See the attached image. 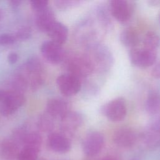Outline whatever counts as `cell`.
<instances>
[{"instance_id": "6da1fadb", "label": "cell", "mask_w": 160, "mask_h": 160, "mask_svg": "<svg viewBox=\"0 0 160 160\" xmlns=\"http://www.w3.org/2000/svg\"><path fill=\"white\" fill-rule=\"evenodd\" d=\"M89 58L94 72H105L113 64V56L110 49L103 44H93L85 53Z\"/></svg>"}, {"instance_id": "7a4b0ae2", "label": "cell", "mask_w": 160, "mask_h": 160, "mask_svg": "<svg viewBox=\"0 0 160 160\" xmlns=\"http://www.w3.org/2000/svg\"><path fill=\"white\" fill-rule=\"evenodd\" d=\"M68 73L79 79L86 78L94 72L92 66L86 54L71 55L66 62Z\"/></svg>"}, {"instance_id": "3957f363", "label": "cell", "mask_w": 160, "mask_h": 160, "mask_svg": "<svg viewBox=\"0 0 160 160\" xmlns=\"http://www.w3.org/2000/svg\"><path fill=\"white\" fill-rule=\"evenodd\" d=\"M102 114L112 122L122 121L127 114L126 102L122 98H116L104 104L101 109Z\"/></svg>"}, {"instance_id": "277c9868", "label": "cell", "mask_w": 160, "mask_h": 160, "mask_svg": "<svg viewBox=\"0 0 160 160\" xmlns=\"http://www.w3.org/2000/svg\"><path fill=\"white\" fill-rule=\"evenodd\" d=\"M131 63L139 68H147L152 66L157 58L156 51L144 48L131 49L129 54Z\"/></svg>"}, {"instance_id": "5b68a950", "label": "cell", "mask_w": 160, "mask_h": 160, "mask_svg": "<svg viewBox=\"0 0 160 160\" xmlns=\"http://www.w3.org/2000/svg\"><path fill=\"white\" fill-rule=\"evenodd\" d=\"M104 145V138L97 131H90L86 134L82 141V148L84 154L88 157L97 156Z\"/></svg>"}, {"instance_id": "8992f818", "label": "cell", "mask_w": 160, "mask_h": 160, "mask_svg": "<svg viewBox=\"0 0 160 160\" xmlns=\"http://www.w3.org/2000/svg\"><path fill=\"white\" fill-rule=\"evenodd\" d=\"M131 2L125 0H112L109 2V11L113 18L120 23H127L133 12Z\"/></svg>"}, {"instance_id": "52a82bcc", "label": "cell", "mask_w": 160, "mask_h": 160, "mask_svg": "<svg viewBox=\"0 0 160 160\" xmlns=\"http://www.w3.org/2000/svg\"><path fill=\"white\" fill-rule=\"evenodd\" d=\"M56 84L61 94L66 96H74L81 89V79L68 72L59 76Z\"/></svg>"}, {"instance_id": "ba28073f", "label": "cell", "mask_w": 160, "mask_h": 160, "mask_svg": "<svg viewBox=\"0 0 160 160\" xmlns=\"http://www.w3.org/2000/svg\"><path fill=\"white\" fill-rule=\"evenodd\" d=\"M41 51L43 56L52 64H59L64 59L65 54L61 45L51 40L42 43Z\"/></svg>"}, {"instance_id": "9c48e42d", "label": "cell", "mask_w": 160, "mask_h": 160, "mask_svg": "<svg viewBox=\"0 0 160 160\" xmlns=\"http://www.w3.org/2000/svg\"><path fill=\"white\" fill-rule=\"evenodd\" d=\"M24 101L25 98L20 92H6L0 107V111L4 116L11 115L18 110L24 104Z\"/></svg>"}, {"instance_id": "30bf717a", "label": "cell", "mask_w": 160, "mask_h": 160, "mask_svg": "<svg viewBox=\"0 0 160 160\" xmlns=\"http://www.w3.org/2000/svg\"><path fill=\"white\" fill-rule=\"evenodd\" d=\"M114 143L122 148H130L136 144L137 135L130 128L121 127L117 129L113 133Z\"/></svg>"}, {"instance_id": "8fae6325", "label": "cell", "mask_w": 160, "mask_h": 160, "mask_svg": "<svg viewBox=\"0 0 160 160\" xmlns=\"http://www.w3.org/2000/svg\"><path fill=\"white\" fill-rule=\"evenodd\" d=\"M61 119V128L69 134H74L83 124V116L78 112H68Z\"/></svg>"}, {"instance_id": "7c38bea8", "label": "cell", "mask_w": 160, "mask_h": 160, "mask_svg": "<svg viewBox=\"0 0 160 160\" xmlns=\"http://www.w3.org/2000/svg\"><path fill=\"white\" fill-rule=\"evenodd\" d=\"M48 144L52 150L59 153H66L71 148V141L68 137L57 132L51 133L49 136Z\"/></svg>"}, {"instance_id": "4fadbf2b", "label": "cell", "mask_w": 160, "mask_h": 160, "mask_svg": "<svg viewBox=\"0 0 160 160\" xmlns=\"http://www.w3.org/2000/svg\"><path fill=\"white\" fill-rule=\"evenodd\" d=\"M48 114L54 118L62 119L69 112L68 103L61 98H52L50 99L46 106Z\"/></svg>"}, {"instance_id": "5bb4252c", "label": "cell", "mask_w": 160, "mask_h": 160, "mask_svg": "<svg viewBox=\"0 0 160 160\" xmlns=\"http://www.w3.org/2000/svg\"><path fill=\"white\" fill-rule=\"evenodd\" d=\"M51 39V41L62 45L67 40L68 29L62 23L54 21L46 32Z\"/></svg>"}, {"instance_id": "9a60e30c", "label": "cell", "mask_w": 160, "mask_h": 160, "mask_svg": "<svg viewBox=\"0 0 160 160\" xmlns=\"http://www.w3.org/2000/svg\"><path fill=\"white\" fill-rule=\"evenodd\" d=\"M19 151L17 144L11 140H4L0 144V160H18Z\"/></svg>"}, {"instance_id": "2e32d148", "label": "cell", "mask_w": 160, "mask_h": 160, "mask_svg": "<svg viewBox=\"0 0 160 160\" xmlns=\"http://www.w3.org/2000/svg\"><path fill=\"white\" fill-rule=\"evenodd\" d=\"M54 21H56L54 14L48 7L42 11L37 12L36 23L41 31L46 32L49 26Z\"/></svg>"}, {"instance_id": "e0dca14e", "label": "cell", "mask_w": 160, "mask_h": 160, "mask_svg": "<svg viewBox=\"0 0 160 160\" xmlns=\"http://www.w3.org/2000/svg\"><path fill=\"white\" fill-rule=\"evenodd\" d=\"M120 41L124 46L133 49L137 48L140 42V37L138 31L133 28H127L120 34Z\"/></svg>"}, {"instance_id": "ac0fdd59", "label": "cell", "mask_w": 160, "mask_h": 160, "mask_svg": "<svg viewBox=\"0 0 160 160\" xmlns=\"http://www.w3.org/2000/svg\"><path fill=\"white\" fill-rule=\"evenodd\" d=\"M144 108L151 115L156 114L160 111V94L156 90L150 91L146 97Z\"/></svg>"}, {"instance_id": "d6986e66", "label": "cell", "mask_w": 160, "mask_h": 160, "mask_svg": "<svg viewBox=\"0 0 160 160\" xmlns=\"http://www.w3.org/2000/svg\"><path fill=\"white\" fill-rule=\"evenodd\" d=\"M22 142L24 144V147L31 148L39 151L42 142V138L38 133L33 132L25 134Z\"/></svg>"}, {"instance_id": "ffe728a7", "label": "cell", "mask_w": 160, "mask_h": 160, "mask_svg": "<svg viewBox=\"0 0 160 160\" xmlns=\"http://www.w3.org/2000/svg\"><path fill=\"white\" fill-rule=\"evenodd\" d=\"M143 48L156 51V49L160 45V37L154 31H149L144 36Z\"/></svg>"}, {"instance_id": "44dd1931", "label": "cell", "mask_w": 160, "mask_h": 160, "mask_svg": "<svg viewBox=\"0 0 160 160\" xmlns=\"http://www.w3.org/2000/svg\"><path fill=\"white\" fill-rule=\"evenodd\" d=\"M38 151L28 148L23 147L21 151H19L18 160H38Z\"/></svg>"}, {"instance_id": "7402d4cb", "label": "cell", "mask_w": 160, "mask_h": 160, "mask_svg": "<svg viewBox=\"0 0 160 160\" xmlns=\"http://www.w3.org/2000/svg\"><path fill=\"white\" fill-rule=\"evenodd\" d=\"M32 8L37 12L48 8V1L46 0H32L30 1Z\"/></svg>"}, {"instance_id": "603a6c76", "label": "cell", "mask_w": 160, "mask_h": 160, "mask_svg": "<svg viewBox=\"0 0 160 160\" xmlns=\"http://www.w3.org/2000/svg\"><path fill=\"white\" fill-rule=\"evenodd\" d=\"M16 41V38L9 34H0V45L12 44Z\"/></svg>"}, {"instance_id": "cb8c5ba5", "label": "cell", "mask_w": 160, "mask_h": 160, "mask_svg": "<svg viewBox=\"0 0 160 160\" xmlns=\"http://www.w3.org/2000/svg\"><path fill=\"white\" fill-rule=\"evenodd\" d=\"M79 1H58L56 6L61 9H67L78 4Z\"/></svg>"}, {"instance_id": "d4e9b609", "label": "cell", "mask_w": 160, "mask_h": 160, "mask_svg": "<svg viewBox=\"0 0 160 160\" xmlns=\"http://www.w3.org/2000/svg\"><path fill=\"white\" fill-rule=\"evenodd\" d=\"M31 35V31L28 28H21L16 33V36L18 39H26Z\"/></svg>"}, {"instance_id": "484cf974", "label": "cell", "mask_w": 160, "mask_h": 160, "mask_svg": "<svg viewBox=\"0 0 160 160\" xmlns=\"http://www.w3.org/2000/svg\"><path fill=\"white\" fill-rule=\"evenodd\" d=\"M151 75L155 79H160V62L153 66L151 72Z\"/></svg>"}, {"instance_id": "4316f807", "label": "cell", "mask_w": 160, "mask_h": 160, "mask_svg": "<svg viewBox=\"0 0 160 160\" xmlns=\"http://www.w3.org/2000/svg\"><path fill=\"white\" fill-rule=\"evenodd\" d=\"M18 59V55L16 52H11L8 56V60L9 64H13L17 62Z\"/></svg>"}, {"instance_id": "83f0119b", "label": "cell", "mask_w": 160, "mask_h": 160, "mask_svg": "<svg viewBox=\"0 0 160 160\" xmlns=\"http://www.w3.org/2000/svg\"><path fill=\"white\" fill-rule=\"evenodd\" d=\"M99 160H120L117 156H114V155H107L105 156Z\"/></svg>"}, {"instance_id": "f1b7e54d", "label": "cell", "mask_w": 160, "mask_h": 160, "mask_svg": "<svg viewBox=\"0 0 160 160\" xmlns=\"http://www.w3.org/2000/svg\"><path fill=\"white\" fill-rule=\"evenodd\" d=\"M148 4L149 6L152 7H157L160 5V1L159 0H151L148 1Z\"/></svg>"}, {"instance_id": "f546056e", "label": "cell", "mask_w": 160, "mask_h": 160, "mask_svg": "<svg viewBox=\"0 0 160 160\" xmlns=\"http://www.w3.org/2000/svg\"><path fill=\"white\" fill-rule=\"evenodd\" d=\"M6 94V92L0 90V101H2Z\"/></svg>"}, {"instance_id": "4dcf8cb0", "label": "cell", "mask_w": 160, "mask_h": 160, "mask_svg": "<svg viewBox=\"0 0 160 160\" xmlns=\"http://www.w3.org/2000/svg\"><path fill=\"white\" fill-rule=\"evenodd\" d=\"M159 21L160 22V12H159Z\"/></svg>"}, {"instance_id": "1f68e13d", "label": "cell", "mask_w": 160, "mask_h": 160, "mask_svg": "<svg viewBox=\"0 0 160 160\" xmlns=\"http://www.w3.org/2000/svg\"><path fill=\"white\" fill-rule=\"evenodd\" d=\"M1 16H2V14H1V11H0V19H1Z\"/></svg>"}, {"instance_id": "d6a6232c", "label": "cell", "mask_w": 160, "mask_h": 160, "mask_svg": "<svg viewBox=\"0 0 160 160\" xmlns=\"http://www.w3.org/2000/svg\"><path fill=\"white\" fill-rule=\"evenodd\" d=\"M40 160H45V159H40Z\"/></svg>"}]
</instances>
